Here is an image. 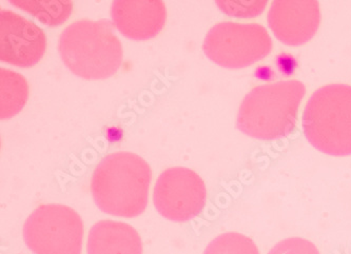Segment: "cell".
<instances>
[{"instance_id":"1","label":"cell","mask_w":351,"mask_h":254,"mask_svg":"<svg viewBox=\"0 0 351 254\" xmlns=\"http://www.w3.org/2000/svg\"><path fill=\"white\" fill-rule=\"evenodd\" d=\"M151 179L146 160L130 152H115L94 170L92 196L98 208L110 216L136 218L148 205Z\"/></svg>"},{"instance_id":"2","label":"cell","mask_w":351,"mask_h":254,"mask_svg":"<svg viewBox=\"0 0 351 254\" xmlns=\"http://www.w3.org/2000/svg\"><path fill=\"white\" fill-rule=\"evenodd\" d=\"M306 88L299 80L258 86L243 99L237 114L241 132L261 140L286 138L297 126Z\"/></svg>"},{"instance_id":"3","label":"cell","mask_w":351,"mask_h":254,"mask_svg":"<svg viewBox=\"0 0 351 254\" xmlns=\"http://www.w3.org/2000/svg\"><path fill=\"white\" fill-rule=\"evenodd\" d=\"M58 51L72 73L89 80L114 75L123 64L121 40L108 21H75L62 33Z\"/></svg>"},{"instance_id":"4","label":"cell","mask_w":351,"mask_h":254,"mask_svg":"<svg viewBox=\"0 0 351 254\" xmlns=\"http://www.w3.org/2000/svg\"><path fill=\"white\" fill-rule=\"evenodd\" d=\"M302 125L308 142L322 153L351 155V86L317 89L306 105Z\"/></svg>"},{"instance_id":"5","label":"cell","mask_w":351,"mask_h":254,"mask_svg":"<svg viewBox=\"0 0 351 254\" xmlns=\"http://www.w3.org/2000/svg\"><path fill=\"white\" fill-rule=\"evenodd\" d=\"M269 33L258 23L225 21L206 35L203 50L207 58L226 69H243L269 55Z\"/></svg>"},{"instance_id":"6","label":"cell","mask_w":351,"mask_h":254,"mask_svg":"<svg viewBox=\"0 0 351 254\" xmlns=\"http://www.w3.org/2000/svg\"><path fill=\"white\" fill-rule=\"evenodd\" d=\"M23 240L34 254H82L84 224L64 205H41L23 225Z\"/></svg>"},{"instance_id":"7","label":"cell","mask_w":351,"mask_h":254,"mask_svg":"<svg viewBox=\"0 0 351 254\" xmlns=\"http://www.w3.org/2000/svg\"><path fill=\"white\" fill-rule=\"evenodd\" d=\"M207 189L197 173L184 167L165 170L153 190V203L160 216L172 222L193 220L205 208Z\"/></svg>"},{"instance_id":"8","label":"cell","mask_w":351,"mask_h":254,"mask_svg":"<svg viewBox=\"0 0 351 254\" xmlns=\"http://www.w3.org/2000/svg\"><path fill=\"white\" fill-rule=\"evenodd\" d=\"M47 48L44 31L21 15L0 12V60L19 68H31L40 62Z\"/></svg>"},{"instance_id":"9","label":"cell","mask_w":351,"mask_h":254,"mask_svg":"<svg viewBox=\"0 0 351 254\" xmlns=\"http://www.w3.org/2000/svg\"><path fill=\"white\" fill-rule=\"evenodd\" d=\"M321 11L313 0H276L268 12V25L274 36L287 46H302L319 30Z\"/></svg>"},{"instance_id":"10","label":"cell","mask_w":351,"mask_h":254,"mask_svg":"<svg viewBox=\"0 0 351 254\" xmlns=\"http://www.w3.org/2000/svg\"><path fill=\"white\" fill-rule=\"evenodd\" d=\"M117 30L133 40L156 37L166 23V5L160 0H119L111 8Z\"/></svg>"},{"instance_id":"11","label":"cell","mask_w":351,"mask_h":254,"mask_svg":"<svg viewBox=\"0 0 351 254\" xmlns=\"http://www.w3.org/2000/svg\"><path fill=\"white\" fill-rule=\"evenodd\" d=\"M87 251L88 254H143L142 240L130 225L101 220L90 230Z\"/></svg>"},{"instance_id":"12","label":"cell","mask_w":351,"mask_h":254,"mask_svg":"<svg viewBox=\"0 0 351 254\" xmlns=\"http://www.w3.org/2000/svg\"><path fill=\"white\" fill-rule=\"evenodd\" d=\"M29 94V85L23 75L11 70H0V118L7 120L19 114Z\"/></svg>"},{"instance_id":"13","label":"cell","mask_w":351,"mask_h":254,"mask_svg":"<svg viewBox=\"0 0 351 254\" xmlns=\"http://www.w3.org/2000/svg\"><path fill=\"white\" fill-rule=\"evenodd\" d=\"M12 5L23 10L34 16L44 25L56 27L66 23L73 10L72 1L51 0V1H32V0H11Z\"/></svg>"},{"instance_id":"14","label":"cell","mask_w":351,"mask_h":254,"mask_svg":"<svg viewBox=\"0 0 351 254\" xmlns=\"http://www.w3.org/2000/svg\"><path fill=\"white\" fill-rule=\"evenodd\" d=\"M204 254H260V250L248 236L228 232L211 240Z\"/></svg>"},{"instance_id":"15","label":"cell","mask_w":351,"mask_h":254,"mask_svg":"<svg viewBox=\"0 0 351 254\" xmlns=\"http://www.w3.org/2000/svg\"><path fill=\"white\" fill-rule=\"evenodd\" d=\"M217 5L225 14L232 17H254L262 14L267 5V1H215Z\"/></svg>"},{"instance_id":"16","label":"cell","mask_w":351,"mask_h":254,"mask_svg":"<svg viewBox=\"0 0 351 254\" xmlns=\"http://www.w3.org/2000/svg\"><path fill=\"white\" fill-rule=\"evenodd\" d=\"M268 254H321L315 244L302 238L280 240Z\"/></svg>"}]
</instances>
